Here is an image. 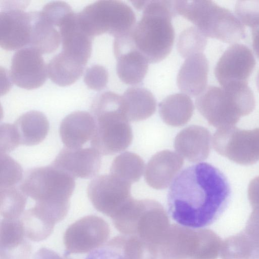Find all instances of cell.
Returning <instances> with one entry per match:
<instances>
[{
    "label": "cell",
    "instance_id": "obj_1",
    "mask_svg": "<svg viewBox=\"0 0 259 259\" xmlns=\"http://www.w3.org/2000/svg\"><path fill=\"white\" fill-rule=\"evenodd\" d=\"M229 183L217 168L205 162L184 169L169 189L167 204L172 219L198 229L209 226L222 214L230 196Z\"/></svg>",
    "mask_w": 259,
    "mask_h": 259
},
{
    "label": "cell",
    "instance_id": "obj_2",
    "mask_svg": "<svg viewBox=\"0 0 259 259\" xmlns=\"http://www.w3.org/2000/svg\"><path fill=\"white\" fill-rule=\"evenodd\" d=\"M142 10V16L129 36L136 49L149 63H158L168 56L174 45V2L146 1Z\"/></svg>",
    "mask_w": 259,
    "mask_h": 259
},
{
    "label": "cell",
    "instance_id": "obj_3",
    "mask_svg": "<svg viewBox=\"0 0 259 259\" xmlns=\"http://www.w3.org/2000/svg\"><path fill=\"white\" fill-rule=\"evenodd\" d=\"M91 112L96 129L91 140L92 148L101 155H113L126 149L133 138L122 96L103 92L94 98Z\"/></svg>",
    "mask_w": 259,
    "mask_h": 259
},
{
    "label": "cell",
    "instance_id": "obj_4",
    "mask_svg": "<svg viewBox=\"0 0 259 259\" xmlns=\"http://www.w3.org/2000/svg\"><path fill=\"white\" fill-rule=\"evenodd\" d=\"M195 104L209 124L218 129L234 126L241 117L251 113L255 105L248 83L208 86L197 96Z\"/></svg>",
    "mask_w": 259,
    "mask_h": 259
},
{
    "label": "cell",
    "instance_id": "obj_5",
    "mask_svg": "<svg viewBox=\"0 0 259 259\" xmlns=\"http://www.w3.org/2000/svg\"><path fill=\"white\" fill-rule=\"evenodd\" d=\"M176 15L193 23L206 37L235 43L246 36L244 25L229 9L209 0L176 1Z\"/></svg>",
    "mask_w": 259,
    "mask_h": 259
},
{
    "label": "cell",
    "instance_id": "obj_6",
    "mask_svg": "<svg viewBox=\"0 0 259 259\" xmlns=\"http://www.w3.org/2000/svg\"><path fill=\"white\" fill-rule=\"evenodd\" d=\"M79 24L90 36L108 33L115 38L128 35L136 25V15L132 8L116 0L96 1L77 13Z\"/></svg>",
    "mask_w": 259,
    "mask_h": 259
},
{
    "label": "cell",
    "instance_id": "obj_7",
    "mask_svg": "<svg viewBox=\"0 0 259 259\" xmlns=\"http://www.w3.org/2000/svg\"><path fill=\"white\" fill-rule=\"evenodd\" d=\"M75 179L52 164L28 170L19 187L27 196L41 203H69Z\"/></svg>",
    "mask_w": 259,
    "mask_h": 259
},
{
    "label": "cell",
    "instance_id": "obj_8",
    "mask_svg": "<svg viewBox=\"0 0 259 259\" xmlns=\"http://www.w3.org/2000/svg\"><path fill=\"white\" fill-rule=\"evenodd\" d=\"M212 145L218 154L235 163L253 164L259 161V128H219L213 136Z\"/></svg>",
    "mask_w": 259,
    "mask_h": 259
},
{
    "label": "cell",
    "instance_id": "obj_9",
    "mask_svg": "<svg viewBox=\"0 0 259 259\" xmlns=\"http://www.w3.org/2000/svg\"><path fill=\"white\" fill-rule=\"evenodd\" d=\"M170 226L167 214L158 202L151 199L135 200L132 235L137 236L158 251Z\"/></svg>",
    "mask_w": 259,
    "mask_h": 259
},
{
    "label": "cell",
    "instance_id": "obj_10",
    "mask_svg": "<svg viewBox=\"0 0 259 259\" xmlns=\"http://www.w3.org/2000/svg\"><path fill=\"white\" fill-rule=\"evenodd\" d=\"M131 187V183L110 174L92 180L87 193L94 207L113 219L133 199Z\"/></svg>",
    "mask_w": 259,
    "mask_h": 259
},
{
    "label": "cell",
    "instance_id": "obj_11",
    "mask_svg": "<svg viewBox=\"0 0 259 259\" xmlns=\"http://www.w3.org/2000/svg\"><path fill=\"white\" fill-rule=\"evenodd\" d=\"M109 236L110 228L104 220L96 215L85 216L66 229L63 239L65 254L93 251L105 244Z\"/></svg>",
    "mask_w": 259,
    "mask_h": 259
},
{
    "label": "cell",
    "instance_id": "obj_12",
    "mask_svg": "<svg viewBox=\"0 0 259 259\" xmlns=\"http://www.w3.org/2000/svg\"><path fill=\"white\" fill-rule=\"evenodd\" d=\"M5 3L0 12V46L14 51L29 46L32 28V12H25V4Z\"/></svg>",
    "mask_w": 259,
    "mask_h": 259
},
{
    "label": "cell",
    "instance_id": "obj_13",
    "mask_svg": "<svg viewBox=\"0 0 259 259\" xmlns=\"http://www.w3.org/2000/svg\"><path fill=\"white\" fill-rule=\"evenodd\" d=\"M255 66L250 49L243 44H233L225 50L214 68V74L222 87L248 83Z\"/></svg>",
    "mask_w": 259,
    "mask_h": 259
},
{
    "label": "cell",
    "instance_id": "obj_14",
    "mask_svg": "<svg viewBox=\"0 0 259 259\" xmlns=\"http://www.w3.org/2000/svg\"><path fill=\"white\" fill-rule=\"evenodd\" d=\"M41 54L29 47L20 49L14 54L10 77L15 84L26 90L37 89L44 84L48 75Z\"/></svg>",
    "mask_w": 259,
    "mask_h": 259
},
{
    "label": "cell",
    "instance_id": "obj_15",
    "mask_svg": "<svg viewBox=\"0 0 259 259\" xmlns=\"http://www.w3.org/2000/svg\"><path fill=\"white\" fill-rule=\"evenodd\" d=\"M113 50L117 60L116 72L120 79L131 85L141 82L147 73L149 63L136 49L129 34L115 38Z\"/></svg>",
    "mask_w": 259,
    "mask_h": 259
},
{
    "label": "cell",
    "instance_id": "obj_16",
    "mask_svg": "<svg viewBox=\"0 0 259 259\" xmlns=\"http://www.w3.org/2000/svg\"><path fill=\"white\" fill-rule=\"evenodd\" d=\"M222 259H259V208H253L244 229L222 241Z\"/></svg>",
    "mask_w": 259,
    "mask_h": 259
},
{
    "label": "cell",
    "instance_id": "obj_17",
    "mask_svg": "<svg viewBox=\"0 0 259 259\" xmlns=\"http://www.w3.org/2000/svg\"><path fill=\"white\" fill-rule=\"evenodd\" d=\"M52 165L74 178L89 179L99 172L101 156L93 148L72 149L65 147L58 153Z\"/></svg>",
    "mask_w": 259,
    "mask_h": 259
},
{
    "label": "cell",
    "instance_id": "obj_18",
    "mask_svg": "<svg viewBox=\"0 0 259 259\" xmlns=\"http://www.w3.org/2000/svg\"><path fill=\"white\" fill-rule=\"evenodd\" d=\"M197 230L172 224L158 247L160 259H191L197 247Z\"/></svg>",
    "mask_w": 259,
    "mask_h": 259
},
{
    "label": "cell",
    "instance_id": "obj_19",
    "mask_svg": "<svg viewBox=\"0 0 259 259\" xmlns=\"http://www.w3.org/2000/svg\"><path fill=\"white\" fill-rule=\"evenodd\" d=\"M27 239L20 218L2 220L0 227V259H29L32 247Z\"/></svg>",
    "mask_w": 259,
    "mask_h": 259
},
{
    "label": "cell",
    "instance_id": "obj_20",
    "mask_svg": "<svg viewBox=\"0 0 259 259\" xmlns=\"http://www.w3.org/2000/svg\"><path fill=\"white\" fill-rule=\"evenodd\" d=\"M183 163L181 156L173 151L165 150L158 152L146 165L145 181L154 189H165L172 182Z\"/></svg>",
    "mask_w": 259,
    "mask_h": 259
},
{
    "label": "cell",
    "instance_id": "obj_21",
    "mask_svg": "<svg viewBox=\"0 0 259 259\" xmlns=\"http://www.w3.org/2000/svg\"><path fill=\"white\" fill-rule=\"evenodd\" d=\"M211 135L203 126L190 125L176 136L174 147L178 154L189 161L197 162L206 159L210 150Z\"/></svg>",
    "mask_w": 259,
    "mask_h": 259
},
{
    "label": "cell",
    "instance_id": "obj_22",
    "mask_svg": "<svg viewBox=\"0 0 259 259\" xmlns=\"http://www.w3.org/2000/svg\"><path fill=\"white\" fill-rule=\"evenodd\" d=\"M208 70V62L203 53L186 58L177 75L179 89L188 96H199L206 88Z\"/></svg>",
    "mask_w": 259,
    "mask_h": 259
},
{
    "label": "cell",
    "instance_id": "obj_23",
    "mask_svg": "<svg viewBox=\"0 0 259 259\" xmlns=\"http://www.w3.org/2000/svg\"><path fill=\"white\" fill-rule=\"evenodd\" d=\"M96 123L92 115L77 111L66 116L61 121L60 135L65 147L77 149L91 140Z\"/></svg>",
    "mask_w": 259,
    "mask_h": 259
},
{
    "label": "cell",
    "instance_id": "obj_24",
    "mask_svg": "<svg viewBox=\"0 0 259 259\" xmlns=\"http://www.w3.org/2000/svg\"><path fill=\"white\" fill-rule=\"evenodd\" d=\"M12 126L19 144L28 146L41 143L49 131L48 118L44 114L37 111L24 113Z\"/></svg>",
    "mask_w": 259,
    "mask_h": 259
},
{
    "label": "cell",
    "instance_id": "obj_25",
    "mask_svg": "<svg viewBox=\"0 0 259 259\" xmlns=\"http://www.w3.org/2000/svg\"><path fill=\"white\" fill-rule=\"evenodd\" d=\"M32 22L29 47L41 54L55 51L61 43L60 28L40 11L32 12Z\"/></svg>",
    "mask_w": 259,
    "mask_h": 259
},
{
    "label": "cell",
    "instance_id": "obj_26",
    "mask_svg": "<svg viewBox=\"0 0 259 259\" xmlns=\"http://www.w3.org/2000/svg\"><path fill=\"white\" fill-rule=\"evenodd\" d=\"M87 63L63 51L55 56L47 65L50 79L61 87L70 85L82 75Z\"/></svg>",
    "mask_w": 259,
    "mask_h": 259
},
{
    "label": "cell",
    "instance_id": "obj_27",
    "mask_svg": "<svg viewBox=\"0 0 259 259\" xmlns=\"http://www.w3.org/2000/svg\"><path fill=\"white\" fill-rule=\"evenodd\" d=\"M190 97L184 93L168 96L159 104V112L163 121L168 125L180 126L191 119L194 111Z\"/></svg>",
    "mask_w": 259,
    "mask_h": 259
},
{
    "label": "cell",
    "instance_id": "obj_28",
    "mask_svg": "<svg viewBox=\"0 0 259 259\" xmlns=\"http://www.w3.org/2000/svg\"><path fill=\"white\" fill-rule=\"evenodd\" d=\"M122 96L129 122L145 120L152 115L156 110V102L154 96L144 88H128Z\"/></svg>",
    "mask_w": 259,
    "mask_h": 259
},
{
    "label": "cell",
    "instance_id": "obj_29",
    "mask_svg": "<svg viewBox=\"0 0 259 259\" xmlns=\"http://www.w3.org/2000/svg\"><path fill=\"white\" fill-rule=\"evenodd\" d=\"M144 162L136 153L125 152L112 161L110 174L131 184L139 181L144 170Z\"/></svg>",
    "mask_w": 259,
    "mask_h": 259
},
{
    "label": "cell",
    "instance_id": "obj_30",
    "mask_svg": "<svg viewBox=\"0 0 259 259\" xmlns=\"http://www.w3.org/2000/svg\"><path fill=\"white\" fill-rule=\"evenodd\" d=\"M124 259H157L151 246L134 235H123L111 239Z\"/></svg>",
    "mask_w": 259,
    "mask_h": 259
},
{
    "label": "cell",
    "instance_id": "obj_31",
    "mask_svg": "<svg viewBox=\"0 0 259 259\" xmlns=\"http://www.w3.org/2000/svg\"><path fill=\"white\" fill-rule=\"evenodd\" d=\"M27 196L19 187L0 188L1 214L4 219L20 218L24 213Z\"/></svg>",
    "mask_w": 259,
    "mask_h": 259
},
{
    "label": "cell",
    "instance_id": "obj_32",
    "mask_svg": "<svg viewBox=\"0 0 259 259\" xmlns=\"http://www.w3.org/2000/svg\"><path fill=\"white\" fill-rule=\"evenodd\" d=\"M207 38L196 26L184 30L177 42L179 53L184 58L203 53L207 44Z\"/></svg>",
    "mask_w": 259,
    "mask_h": 259
},
{
    "label": "cell",
    "instance_id": "obj_33",
    "mask_svg": "<svg viewBox=\"0 0 259 259\" xmlns=\"http://www.w3.org/2000/svg\"><path fill=\"white\" fill-rule=\"evenodd\" d=\"M198 243L191 259H217L220 253L222 241L213 231L197 229Z\"/></svg>",
    "mask_w": 259,
    "mask_h": 259
},
{
    "label": "cell",
    "instance_id": "obj_34",
    "mask_svg": "<svg viewBox=\"0 0 259 259\" xmlns=\"http://www.w3.org/2000/svg\"><path fill=\"white\" fill-rule=\"evenodd\" d=\"M22 177L21 165L7 154H1L0 188L16 186Z\"/></svg>",
    "mask_w": 259,
    "mask_h": 259
},
{
    "label": "cell",
    "instance_id": "obj_35",
    "mask_svg": "<svg viewBox=\"0 0 259 259\" xmlns=\"http://www.w3.org/2000/svg\"><path fill=\"white\" fill-rule=\"evenodd\" d=\"M235 11L243 25L252 28L259 24V1H238Z\"/></svg>",
    "mask_w": 259,
    "mask_h": 259
},
{
    "label": "cell",
    "instance_id": "obj_36",
    "mask_svg": "<svg viewBox=\"0 0 259 259\" xmlns=\"http://www.w3.org/2000/svg\"><path fill=\"white\" fill-rule=\"evenodd\" d=\"M108 77L107 69L102 65L96 64L86 70L83 80L90 89L101 91L106 87Z\"/></svg>",
    "mask_w": 259,
    "mask_h": 259
},
{
    "label": "cell",
    "instance_id": "obj_37",
    "mask_svg": "<svg viewBox=\"0 0 259 259\" xmlns=\"http://www.w3.org/2000/svg\"><path fill=\"white\" fill-rule=\"evenodd\" d=\"M19 145L12 124L7 123L2 124L1 125V154L10 152Z\"/></svg>",
    "mask_w": 259,
    "mask_h": 259
},
{
    "label": "cell",
    "instance_id": "obj_38",
    "mask_svg": "<svg viewBox=\"0 0 259 259\" xmlns=\"http://www.w3.org/2000/svg\"><path fill=\"white\" fill-rule=\"evenodd\" d=\"M85 259H124L120 250L109 240L92 251Z\"/></svg>",
    "mask_w": 259,
    "mask_h": 259
},
{
    "label": "cell",
    "instance_id": "obj_39",
    "mask_svg": "<svg viewBox=\"0 0 259 259\" xmlns=\"http://www.w3.org/2000/svg\"><path fill=\"white\" fill-rule=\"evenodd\" d=\"M248 198L253 208H259V176L254 178L248 187Z\"/></svg>",
    "mask_w": 259,
    "mask_h": 259
},
{
    "label": "cell",
    "instance_id": "obj_40",
    "mask_svg": "<svg viewBox=\"0 0 259 259\" xmlns=\"http://www.w3.org/2000/svg\"><path fill=\"white\" fill-rule=\"evenodd\" d=\"M32 259H72L65 254L61 256L57 252L48 249L41 248L39 249L34 255Z\"/></svg>",
    "mask_w": 259,
    "mask_h": 259
},
{
    "label": "cell",
    "instance_id": "obj_41",
    "mask_svg": "<svg viewBox=\"0 0 259 259\" xmlns=\"http://www.w3.org/2000/svg\"><path fill=\"white\" fill-rule=\"evenodd\" d=\"M252 40L253 50L259 59V24L252 28Z\"/></svg>",
    "mask_w": 259,
    "mask_h": 259
},
{
    "label": "cell",
    "instance_id": "obj_42",
    "mask_svg": "<svg viewBox=\"0 0 259 259\" xmlns=\"http://www.w3.org/2000/svg\"><path fill=\"white\" fill-rule=\"evenodd\" d=\"M256 86L259 92V71H258L257 75L256 78Z\"/></svg>",
    "mask_w": 259,
    "mask_h": 259
}]
</instances>
